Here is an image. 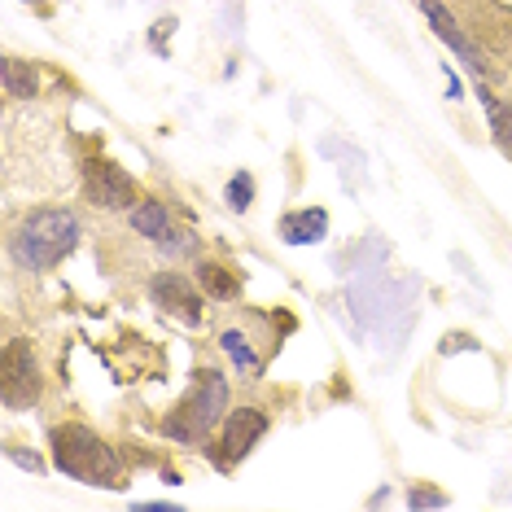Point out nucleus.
<instances>
[{"mask_svg":"<svg viewBox=\"0 0 512 512\" xmlns=\"http://www.w3.org/2000/svg\"><path fill=\"white\" fill-rule=\"evenodd\" d=\"M53 460L57 469L75 482H88V486H123V469H119V456L101 442L92 429L84 425H62L53 429Z\"/></svg>","mask_w":512,"mask_h":512,"instance_id":"obj_1","label":"nucleus"},{"mask_svg":"<svg viewBox=\"0 0 512 512\" xmlns=\"http://www.w3.org/2000/svg\"><path fill=\"white\" fill-rule=\"evenodd\" d=\"M75 241H79V219L71 211H36L22 224L18 250L36 272H49L75 250Z\"/></svg>","mask_w":512,"mask_h":512,"instance_id":"obj_2","label":"nucleus"},{"mask_svg":"<svg viewBox=\"0 0 512 512\" xmlns=\"http://www.w3.org/2000/svg\"><path fill=\"white\" fill-rule=\"evenodd\" d=\"M224 407H228L224 377H219V372H202V377H197V386H193V394L176 407V412H171L167 434L180 438V442H202L215 429L219 416H224Z\"/></svg>","mask_w":512,"mask_h":512,"instance_id":"obj_3","label":"nucleus"},{"mask_svg":"<svg viewBox=\"0 0 512 512\" xmlns=\"http://www.w3.org/2000/svg\"><path fill=\"white\" fill-rule=\"evenodd\" d=\"M5 403L9 407H27L40 399V368H36V355H31L27 342H9L5 346Z\"/></svg>","mask_w":512,"mask_h":512,"instance_id":"obj_4","label":"nucleus"},{"mask_svg":"<svg viewBox=\"0 0 512 512\" xmlns=\"http://www.w3.org/2000/svg\"><path fill=\"white\" fill-rule=\"evenodd\" d=\"M88 193L97 197V206H110V211H132L136 206V184L127 180V171L114 167V162H92Z\"/></svg>","mask_w":512,"mask_h":512,"instance_id":"obj_5","label":"nucleus"},{"mask_svg":"<svg viewBox=\"0 0 512 512\" xmlns=\"http://www.w3.org/2000/svg\"><path fill=\"white\" fill-rule=\"evenodd\" d=\"M267 434V416L259 412V407H241V412L228 416L224 425V464H237L241 456H250V447Z\"/></svg>","mask_w":512,"mask_h":512,"instance_id":"obj_6","label":"nucleus"},{"mask_svg":"<svg viewBox=\"0 0 512 512\" xmlns=\"http://www.w3.org/2000/svg\"><path fill=\"white\" fill-rule=\"evenodd\" d=\"M149 294H154V302H158L162 311H176V316H180L184 324H197V320H202V294H197V289H193L189 281H184L180 272L158 276Z\"/></svg>","mask_w":512,"mask_h":512,"instance_id":"obj_7","label":"nucleus"},{"mask_svg":"<svg viewBox=\"0 0 512 512\" xmlns=\"http://www.w3.org/2000/svg\"><path fill=\"white\" fill-rule=\"evenodd\" d=\"M324 232H329V215L324 211H289L281 219V237L289 241V246H316V241H324Z\"/></svg>","mask_w":512,"mask_h":512,"instance_id":"obj_8","label":"nucleus"},{"mask_svg":"<svg viewBox=\"0 0 512 512\" xmlns=\"http://www.w3.org/2000/svg\"><path fill=\"white\" fill-rule=\"evenodd\" d=\"M421 9L429 14V22H434V31H438V36L447 40L451 49H456V53H460V57H464V62H469V66H477V53H473V44L460 36V27H456V22H451V14H447V9H442L438 0H421Z\"/></svg>","mask_w":512,"mask_h":512,"instance_id":"obj_9","label":"nucleus"},{"mask_svg":"<svg viewBox=\"0 0 512 512\" xmlns=\"http://www.w3.org/2000/svg\"><path fill=\"white\" fill-rule=\"evenodd\" d=\"M132 228L141 232V237H149V241H167V237H171V215H167V206H162V202H141V206H132Z\"/></svg>","mask_w":512,"mask_h":512,"instance_id":"obj_10","label":"nucleus"},{"mask_svg":"<svg viewBox=\"0 0 512 512\" xmlns=\"http://www.w3.org/2000/svg\"><path fill=\"white\" fill-rule=\"evenodd\" d=\"M5 92L9 97H31V92H36V71H31L27 62H18V57H9L5 62Z\"/></svg>","mask_w":512,"mask_h":512,"instance_id":"obj_11","label":"nucleus"},{"mask_svg":"<svg viewBox=\"0 0 512 512\" xmlns=\"http://www.w3.org/2000/svg\"><path fill=\"white\" fill-rule=\"evenodd\" d=\"M197 272H202V289H206V294H215V298H237V281H232V276H228L219 263H202Z\"/></svg>","mask_w":512,"mask_h":512,"instance_id":"obj_12","label":"nucleus"},{"mask_svg":"<svg viewBox=\"0 0 512 512\" xmlns=\"http://www.w3.org/2000/svg\"><path fill=\"white\" fill-rule=\"evenodd\" d=\"M224 351L232 355V364L246 368V372H259V355L250 351V342L241 333H224Z\"/></svg>","mask_w":512,"mask_h":512,"instance_id":"obj_13","label":"nucleus"},{"mask_svg":"<svg viewBox=\"0 0 512 512\" xmlns=\"http://www.w3.org/2000/svg\"><path fill=\"white\" fill-rule=\"evenodd\" d=\"M486 101V114H491V123H495V136H499V145L512 154V110H504L499 101H491V97H482Z\"/></svg>","mask_w":512,"mask_h":512,"instance_id":"obj_14","label":"nucleus"},{"mask_svg":"<svg viewBox=\"0 0 512 512\" xmlns=\"http://www.w3.org/2000/svg\"><path fill=\"white\" fill-rule=\"evenodd\" d=\"M250 202H254V180L250 176H232L228 180V206L232 211H246Z\"/></svg>","mask_w":512,"mask_h":512,"instance_id":"obj_15","label":"nucleus"},{"mask_svg":"<svg viewBox=\"0 0 512 512\" xmlns=\"http://www.w3.org/2000/svg\"><path fill=\"white\" fill-rule=\"evenodd\" d=\"M407 504H412V508H442V504H447V495L429 491V486H416V491L407 495Z\"/></svg>","mask_w":512,"mask_h":512,"instance_id":"obj_16","label":"nucleus"}]
</instances>
